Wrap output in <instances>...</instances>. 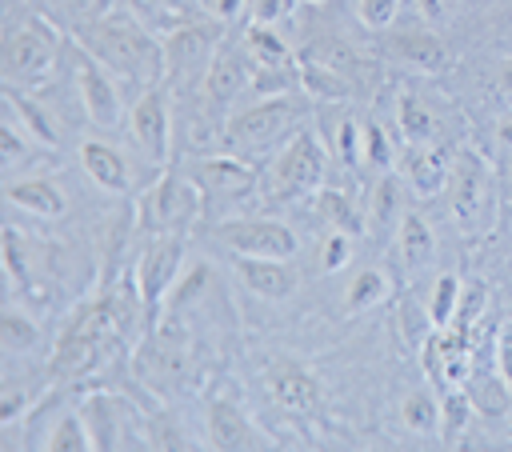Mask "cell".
<instances>
[{"label": "cell", "instance_id": "obj_37", "mask_svg": "<svg viewBox=\"0 0 512 452\" xmlns=\"http://www.w3.org/2000/svg\"><path fill=\"white\" fill-rule=\"evenodd\" d=\"M456 308H460V280L456 276H440L436 288H432V300H428V316L436 328H448L456 320Z\"/></svg>", "mask_w": 512, "mask_h": 452}, {"label": "cell", "instance_id": "obj_31", "mask_svg": "<svg viewBox=\"0 0 512 452\" xmlns=\"http://www.w3.org/2000/svg\"><path fill=\"white\" fill-rule=\"evenodd\" d=\"M296 80H300L312 96H324V100H344V96L352 92V80H348L344 72L308 64V60H296Z\"/></svg>", "mask_w": 512, "mask_h": 452}, {"label": "cell", "instance_id": "obj_12", "mask_svg": "<svg viewBox=\"0 0 512 452\" xmlns=\"http://www.w3.org/2000/svg\"><path fill=\"white\" fill-rule=\"evenodd\" d=\"M216 240H224L236 256H272V260L296 256V232L280 220H228L216 224Z\"/></svg>", "mask_w": 512, "mask_h": 452}, {"label": "cell", "instance_id": "obj_44", "mask_svg": "<svg viewBox=\"0 0 512 452\" xmlns=\"http://www.w3.org/2000/svg\"><path fill=\"white\" fill-rule=\"evenodd\" d=\"M4 268H8L20 284H32V272H28V260H24V252H20L16 228H4Z\"/></svg>", "mask_w": 512, "mask_h": 452}, {"label": "cell", "instance_id": "obj_21", "mask_svg": "<svg viewBox=\"0 0 512 452\" xmlns=\"http://www.w3.org/2000/svg\"><path fill=\"white\" fill-rule=\"evenodd\" d=\"M80 168L104 188V192H116L124 196L132 188V176H128V164H124V152H116L112 144L104 140H84L80 144Z\"/></svg>", "mask_w": 512, "mask_h": 452}, {"label": "cell", "instance_id": "obj_47", "mask_svg": "<svg viewBox=\"0 0 512 452\" xmlns=\"http://www.w3.org/2000/svg\"><path fill=\"white\" fill-rule=\"evenodd\" d=\"M416 4H420V16L428 24H444V20H452V12H456L460 0H416Z\"/></svg>", "mask_w": 512, "mask_h": 452}, {"label": "cell", "instance_id": "obj_23", "mask_svg": "<svg viewBox=\"0 0 512 452\" xmlns=\"http://www.w3.org/2000/svg\"><path fill=\"white\" fill-rule=\"evenodd\" d=\"M252 84V68L240 60V56H232V52H216L212 60H208V72H204V92H208V100L212 104H228L232 96H240L244 88Z\"/></svg>", "mask_w": 512, "mask_h": 452}, {"label": "cell", "instance_id": "obj_33", "mask_svg": "<svg viewBox=\"0 0 512 452\" xmlns=\"http://www.w3.org/2000/svg\"><path fill=\"white\" fill-rule=\"evenodd\" d=\"M36 340H40V332H36V324H32L28 316H20V312H4V316H0V348H4L8 356L32 352Z\"/></svg>", "mask_w": 512, "mask_h": 452}, {"label": "cell", "instance_id": "obj_15", "mask_svg": "<svg viewBox=\"0 0 512 452\" xmlns=\"http://www.w3.org/2000/svg\"><path fill=\"white\" fill-rule=\"evenodd\" d=\"M128 128L136 136V144L144 148L148 160L164 164L168 160V140H172V124H168V96L160 84L144 88V96L132 104L128 112Z\"/></svg>", "mask_w": 512, "mask_h": 452}, {"label": "cell", "instance_id": "obj_10", "mask_svg": "<svg viewBox=\"0 0 512 452\" xmlns=\"http://www.w3.org/2000/svg\"><path fill=\"white\" fill-rule=\"evenodd\" d=\"M180 252H184V232H160L140 252L132 280H136V292H140L148 312L168 296V288L176 280V268H180Z\"/></svg>", "mask_w": 512, "mask_h": 452}, {"label": "cell", "instance_id": "obj_40", "mask_svg": "<svg viewBox=\"0 0 512 452\" xmlns=\"http://www.w3.org/2000/svg\"><path fill=\"white\" fill-rule=\"evenodd\" d=\"M400 332H404L408 344H420V340H428L436 332V324H432L428 308H420L416 300H404L400 304Z\"/></svg>", "mask_w": 512, "mask_h": 452}, {"label": "cell", "instance_id": "obj_41", "mask_svg": "<svg viewBox=\"0 0 512 452\" xmlns=\"http://www.w3.org/2000/svg\"><path fill=\"white\" fill-rule=\"evenodd\" d=\"M24 128H16V120L4 112V124H0V156H4V168H12L20 156H32V136H20Z\"/></svg>", "mask_w": 512, "mask_h": 452}, {"label": "cell", "instance_id": "obj_20", "mask_svg": "<svg viewBox=\"0 0 512 452\" xmlns=\"http://www.w3.org/2000/svg\"><path fill=\"white\" fill-rule=\"evenodd\" d=\"M388 48L400 64H412L420 72H436L448 64V48L432 28H396L388 36Z\"/></svg>", "mask_w": 512, "mask_h": 452}, {"label": "cell", "instance_id": "obj_3", "mask_svg": "<svg viewBox=\"0 0 512 452\" xmlns=\"http://www.w3.org/2000/svg\"><path fill=\"white\" fill-rule=\"evenodd\" d=\"M132 376L156 396L176 392L188 376V332L176 320L156 324L132 356Z\"/></svg>", "mask_w": 512, "mask_h": 452}, {"label": "cell", "instance_id": "obj_16", "mask_svg": "<svg viewBox=\"0 0 512 452\" xmlns=\"http://www.w3.org/2000/svg\"><path fill=\"white\" fill-rule=\"evenodd\" d=\"M248 48H252V88H280L292 80L296 60L288 56L284 40L272 32V24H252L248 28Z\"/></svg>", "mask_w": 512, "mask_h": 452}, {"label": "cell", "instance_id": "obj_51", "mask_svg": "<svg viewBox=\"0 0 512 452\" xmlns=\"http://www.w3.org/2000/svg\"><path fill=\"white\" fill-rule=\"evenodd\" d=\"M240 8H244V0H216V16L220 20H232Z\"/></svg>", "mask_w": 512, "mask_h": 452}, {"label": "cell", "instance_id": "obj_17", "mask_svg": "<svg viewBox=\"0 0 512 452\" xmlns=\"http://www.w3.org/2000/svg\"><path fill=\"white\" fill-rule=\"evenodd\" d=\"M208 444L220 452H244V448H272L268 436L232 404V400H212L208 408Z\"/></svg>", "mask_w": 512, "mask_h": 452}, {"label": "cell", "instance_id": "obj_50", "mask_svg": "<svg viewBox=\"0 0 512 452\" xmlns=\"http://www.w3.org/2000/svg\"><path fill=\"white\" fill-rule=\"evenodd\" d=\"M500 96L512 104V56L504 60V68H500Z\"/></svg>", "mask_w": 512, "mask_h": 452}, {"label": "cell", "instance_id": "obj_45", "mask_svg": "<svg viewBox=\"0 0 512 452\" xmlns=\"http://www.w3.org/2000/svg\"><path fill=\"white\" fill-rule=\"evenodd\" d=\"M336 148H340V160L344 164H356L360 156H364V140H360V132H356V120H340V128H336Z\"/></svg>", "mask_w": 512, "mask_h": 452}, {"label": "cell", "instance_id": "obj_48", "mask_svg": "<svg viewBox=\"0 0 512 452\" xmlns=\"http://www.w3.org/2000/svg\"><path fill=\"white\" fill-rule=\"evenodd\" d=\"M80 16H88V20H100V16H108V4L112 0H68Z\"/></svg>", "mask_w": 512, "mask_h": 452}, {"label": "cell", "instance_id": "obj_39", "mask_svg": "<svg viewBox=\"0 0 512 452\" xmlns=\"http://www.w3.org/2000/svg\"><path fill=\"white\" fill-rule=\"evenodd\" d=\"M348 260H352V236L328 228L324 240H320V268H324V272H340Z\"/></svg>", "mask_w": 512, "mask_h": 452}, {"label": "cell", "instance_id": "obj_36", "mask_svg": "<svg viewBox=\"0 0 512 452\" xmlns=\"http://www.w3.org/2000/svg\"><path fill=\"white\" fill-rule=\"evenodd\" d=\"M468 420H472V400H468V392H464V388H448V392H444V408H440V432H444V440L452 444V440L468 428Z\"/></svg>", "mask_w": 512, "mask_h": 452}, {"label": "cell", "instance_id": "obj_29", "mask_svg": "<svg viewBox=\"0 0 512 452\" xmlns=\"http://www.w3.org/2000/svg\"><path fill=\"white\" fill-rule=\"evenodd\" d=\"M300 60L320 64V68H332V72H344V76H352L356 64H360L356 48H352L348 40H336V36H320V40H312V44L300 52Z\"/></svg>", "mask_w": 512, "mask_h": 452}, {"label": "cell", "instance_id": "obj_13", "mask_svg": "<svg viewBox=\"0 0 512 452\" xmlns=\"http://www.w3.org/2000/svg\"><path fill=\"white\" fill-rule=\"evenodd\" d=\"M424 372L440 384V388H464L472 380V352H468V332L448 324L436 328L424 340Z\"/></svg>", "mask_w": 512, "mask_h": 452}, {"label": "cell", "instance_id": "obj_2", "mask_svg": "<svg viewBox=\"0 0 512 452\" xmlns=\"http://www.w3.org/2000/svg\"><path fill=\"white\" fill-rule=\"evenodd\" d=\"M116 340H124V328H120V320H116L112 300H108V296L88 300V304H80V308L68 316L64 332L56 336L48 372H52L56 380L88 376V372L112 352Z\"/></svg>", "mask_w": 512, "mask_h": 452}, {"label": "cell", "instance_id": "obj_26", "mask_svg": "<svg viewBox=\"0 0 512 452\" xmlns=\"http://www.w3.org/2000/svg\"><path fill=\"white\" fill-rule=\"evenodd\" d=\"M396 248H400V260H404L408 272L428 268L432 256H436V240H432L428 220L416 216V212H408V216L400 220V228H396Z\"/></svg>", "mask_w": 512, "mask_h": 452}, {"label": "cell", "instance_id": "obj_49", "mask_svg": "<svg viewBox=\"0 0 512 452\" xmlns=\"http://www.w3.org/2000/svg\"><path fill=\"white\" fill-rule=\"evenodd\" d=\"M500 372H504V380L512 384V328L500 336Z\"/></svg>", "mask_w": 512, "mask_h": 452}, {"label": "cell", "instance_id": "obj_27", "mask_svg": "<svg viewBox=\"0 0 512 452\" xmlns=\"http://www.w3.org/2000/svg\"><path fill=\"white\" fill-rule=\"evenodd\" d=\"M396 120H400V136L408 140V148L432 144V136H436V116L424 108L420 96L404 92V96H400V108H396Z\"/></svg>", "mask_w": 512, "mask_h": 452}, {"label": "cell", "instance_id": "obj_30", "mask_svg": "<svg viewBox=\"0 0 512 452\" xmlns=\"http://www.w3.org/2000/svg\"><path fill=\"white\" fill-rule=\"evenodd\" d=\"M204 56H208V36L200 28H176L168 36V44H164V60H168V72L172 76L184 72V68H192Z\"/></svg>", "mask_w": 512, "mask_h": 452}, {"label": "cell", "instance_id": "obj_19", "mask_svg": "<svg viewBox=\"0 0 512 452\" xmlns=\"http://www.w3.org/2000/svg\"><path fill=\"white\" fill-rule=\"evenodd\" d=\"M192 180L200 184L204 200H232L252 188V168L240 156H208L196 164Z\"/></svg>", "mask_w": 512, "mask_h": 452}, {"label": "cell", "instance_id": "obj_52", "mask_svg": "<svg viewBox=\"0 0 512 452\" xmlns=\"http://www.w3.org/2000/svg\"><path fill=\"white\" fill-rule=\"evenodd\" d=\"M496 136H500V144H504V148H512V116H504V120H500Z\"/></svg>", "mask_w": 512, "mask_h": 452}, {"label": "cell", "instance_id": "obj_6", "mask_svg": "<svg viewBox=\"0 0 512 452\" xmlns=\"http://www.w3.org/2000/svg\"><path fill=\"white\" fill-rule=\"evenodd\" d=\"M204 192L196 180H184L176 172H164L140 200V228L148 236L160 232H188V224L200 216Z\"/></svg>", "mask_w": 512, "mask_h": 452}, {"label": "cell", "instance_id": "obj_18", "mask_svg": "<svg viewBox=\"0 0 512 452\" xmlns=\"http://www.w3.org/2000/svg\"><path fill=\"white\" fill-rule=\"evenodd\" d=\"M236 272L248 284V292L264 300H288L296 292V268L292 260H272V256H236Z\"/></svg>", "mask_w": 512, "mask_h": 452}, {"label": "cell", "instance_id": "obj_53", "mask_svg": "<svg viewBox=\"0 0 512 452\" xmlns=\"http://www.w3.org/2000/svg\"><path fill=\"white\" fill-rule=\"evenodd\" d=\"M304 4H320V0H304Z\"/></svg>", "mask_w": 512, "mask_h": 452}, {"label": "cell", "instance_id": "obj_5", "mask_svg": "<svg viewBox=\"0 0 512 452\" xmlns=\"http://www.w3.org/2000/svg\"><path fill=\"white\" fill-rule=\"evenodd\" d=\"M448 208L452 220L464 236L480 232L492 216V172L484 164V156H476L472 148L452 156V172H448Z\"/></svg>", "mask_w": 512, "mask_h": 452}, {"label": "cell", "instance_id": "obj_28", "mask_svg": "<svg viewBox=\"0 0 512 452\" xmlns=\"http://www.w3.org/2000/svg\"><path fill=\"white\" fill-rule=\"evenodd\" d=\"M316 212H320V220H324L328 228L348 232V236H360V232L368 228V220H364V216L348 204V196L336 192V188H316Z\"/></svg>", "mask_w": 512, "mask_h": 452}, {"label": "cell", "instance_id": "obj_35", "mask_svg": "<svg viewBox=\"0 0 512 452\" xmlns=\"http://www.w3.org/2000/svg\"><path fill=\"white\" fill-rule=\"evenodd\" d=\"M400 416L412 432H436L440 428V404L428 392H408L400 404Z\"/></svg>", "mask_w": 512, "mask_h": 452}, {"label": "cell", "instance_id": "obj_34", "mask_svg": "<svg viewBox=\"0 0 512 452\" xmlns=\"http://www.w3.org/2000/svg\"><path fill=\"white\" fill-rule=\"evenodd\" d=\"M44 448H52V452H88V448H96V440H92L84 416H64V420L52 428V436H48Z\"/></svg>", "mask_w": 512, "mask_h": 452}, {"label": "cell", "instance_id": "obj_9", "mask_svg": "<svg viewBox=\"0 0 512 452\" xmlns=\"http://www.w3.org/2000/svg\"><path fill=\"white\" fill-rule=\"evenodd\" d=\"M68 48H72V60H76V88H80L88 120L104 132H116L124 124V100L116 92V80L108 76L104 64L92 60V52L80 40H68Z\"/></svg>", "mask_w": 512, "mask_h": 452}, {"label": "cell", "instance_id": "obj_32", "mask_svg": "<svg viewBox=\"0 0 512 452\" xmlns=\"http://www.w3.org/2000/svg\"><path fill=\"white\" fill-rule=\"evenodd\" d=\"M388 296V276L380 272V268H364L352 284H348V296H344V308L352 312V316H360V312H368V308H376L380 300Z\"/></svg>", "mask_w": 512, "mask_h": 452}, {"label": "cell", "instance_id": "obj_14", "mask_svg": "<svg viewBox=\"0 0 512 452\" xmlns=\"http://www.w3.org/2000/svg\"><path fill=\"white\" fill-rule=\"evenodd\" d=\"M264 388H268L272 404L292 412V416H316V408H320V384L296 360H268L264 364Z\"/></svg>", "mask_w": 512, "mask_h": 452}, {"label": "cell", "instance_id": "obj_38", "mask_svg": "<svg viewBox=\"0 0 512 452\" xmlns=\"http://www.w3.org/2000/svg\"><path fill=\"white\" fill-rule=\"evenodd\" d=\"M396 208H400V184H396V176H384V180L376 184V192H372V212H368V224L384 232V228L392 224Z\"/></svg>", "mask_w": 512, "mask_h": 452}, {"label": "cell", "instance_id": "obj_24", "mask_svg": "<svg viewBox=\"0 0 512 452\" xmlns=\"http://www.w3.org/2000/svg\"><path fill=\"white\" fill-rule=\"evenodd\" d=\"M408 184L416 196H436L444 184H448V172H452V152L440 148V144H424L412 152L408 160Z\"/></svg>", "mask_w": 512, "mask_h": 452}, {"label": "cell", "instance_id": "obj_8", "mask_svg": "<svg viewBox=\"0 0 512 452\" xmlns=\"http://www.w3.org/2000/svg\"><path fill=\"white\" fill-rule=\"evenodd\" d=\"M324 180V148L316 140V132L300 128L288 148L280 152L276 168H272V188H268V200L276 204H288V200H300L308 192H316Z\"/></svg>", "mask_w": 512, "mask_h": 452}, {"label": "cell", "instance_id": "obj_42", "mask_svg": "<svg viewBox=\"0 0 512 452\" xmlns=\"http://www.w3.org/2000/svg\"><path fill=\"white\" fill-rule=\"evenodd\" d=\"M400 12V0H356V16L364 28H388Z\"/></svg>", "mask_w": 512, "mask_h": 452}, {"label": "cell", "instance_id": "obj_43", "mask_svg": "<svg viewBox=\"0 0 512 452\" xmlns=\"http://www.w3.org/2000/svg\"><path fill=\"white\" fill-rule=\"evenodd\" d=\"M364 160L372 168H392V144L380 124H364Z\"/></svg>", "mask_w": 512, "mask_h": 452}, {"label": "cell", "instance_id": "obj_11", "mask_svg": "<svg viewBox=\"0 0 512 452\" xmlns=\"http://www.w3.org/2000/svg\"><path fill=\"white\" fill-rule=\"evenodd\" d=\"M96 448H140L144 436L136 428V412L124 396H112V392H92L80 408Z\"/></svg>", "mask_w": 512, "mask_h": 452}, {"label": "cell", "instance_id": "obj_4", "mask_svg": "<svg viewBox=\"0 0 512 452\" xmlns=\"http://www.w3.org/2000/svg\"><path fill=\"white\" fill-rule=\"evenodd\" d=\"M56 60H60V40L44 20H28L4 40V80L8 84L40 88L56 76Z\"/></svg>", "mask_w": 512, "mask_h": 452}, {"label": "cell", "instance_id": "obj_1", "mask_svg": "<svg viewBox=\"0 0 512 452\" xmlns=\"http://www.w3.org/2000/svg\"><path fill=\"white\" fill-rule=\"evenodd\" d=\"M80 44L104 64L112 68L116 76L132 80V84H144L152 88L164 72H168V60H164V44L140 28L136 20L128 16H100V20H88Z\"/></svg>", "mask_w": 512, "mask_h": 452}, {"label": "cell", "instance_id": "obj_22", "mask_svg": "<svg viewBox=\"0 0 512 452\" xmlns=\"http://www.w3.org/2000/svg\"><path fill=\"white\" fill-rule=\"evenodd\" d=\"M4 200H8L12 208H24V212H32V216H44V220H52V216H60V212L68 208L60 184H52V180H44V176L12 180V184L4 188Z\"/></svg>", "mask_w": 512, "mask_h": 452}, {"label": "cell", "instance_id": "obj_7", "mask_svg": "<svg viewBox=\"0 0 512 452\" xmlns=\"http://www.w3.org/2000/svg\"><path fill=\"white\" fill-rule=\"evenodd\" d=\"M304 116V100L300 96H268L244 112H236L224 128V144L232 152H256L268 148L272 140L284 136V128H292Z\"/></svg>", "mask_w": 512, "mask_h": 452}, {"label": "cell", "instance_id": "obj_25", "mask_svg": "<svg viewBox=\"0 0 512 452\" xmlns=\"http://www.w3.org/2000/svg\"><path fill=\"white\" fill-rule=\"evenodd\" d=\"M4 112L24 128V136H32L40 148H56L60 144V132L52 128V116L36 104V100H28V96H20L16 92V84H8L4 88Z\"/></svg>", "mask_w": 512, "mask_h": 452}, {"label": "cell", "instance_id": "obj_46", "mask_svg": "<svg viewBox=\"0 0 512 452\" xmlns=\"http://www.w3.org/2000/svg\"><path fill=\"white\" fill-rule=\"evenodd\" d=\"M248 8H252V24H280L292 0H248Z\"/></svg>", "mask_w": 512, "mask_h": 452}]
</instances>
